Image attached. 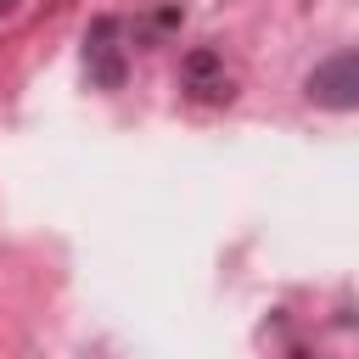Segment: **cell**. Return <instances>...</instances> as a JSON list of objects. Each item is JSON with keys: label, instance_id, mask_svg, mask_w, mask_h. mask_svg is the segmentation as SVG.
Returning <instances> with one entry per match:
<instances>
[{"label": "cell", "instance_id": "cell-1", "mask_svg": "<svg viewBox=\"0 0 359 359\" xmlns=\"http://www.w3.org/2000/svg\"><path fill=\"white\" fill-rule=\"evenodd\" d=\"M303 95L314 107H331V112H353L359 107V50H342V56H325L309 79H303Z\"/></svg>", "mask_w": 359, "mask_h": 359}, {"label": "cell", "instance_id": "cell-2", "mask_svg": "<svg viewBox=\"0 0 359 359\" xmlns=\"http://www.w3.org/2000/svg\"><path fill=\"white\" fill-rule=\"evenodd\" d=\"M84 67L95 84L118 90L123 84V45H118V17H101L90 34H84Z\"/></svg>", "mask_w": 359, "mask_h": 359}, {"label": "cell", "instance_id": "cell-3", "mask_svg": "<svg viewBox=\"0 0 359 359\" xmlns=\"http://www.w3.org/2000/svg\"><path fill=\"white\" fill-rule=\"evenodd\" d=\"M180 84H185L196 101H230V73H224L219 50H208V45L185 56V67H180Z\"/></svg>", "mask_w": 359, "mask_h": 359}, {"label": "cell", "instance_id": "cell-4", "mask_svg": "<svg viewBox=\"0 0 359 359\" xmlns=\"http://www.w3.org/2000/svg\"><path fill=\"white\" fill-rule=\"evenodd\" d=\"M6 11H17V0H0V17H6Z\"/></svg>", "mask_w": 359, "mask_h": 359}]
</instances>
